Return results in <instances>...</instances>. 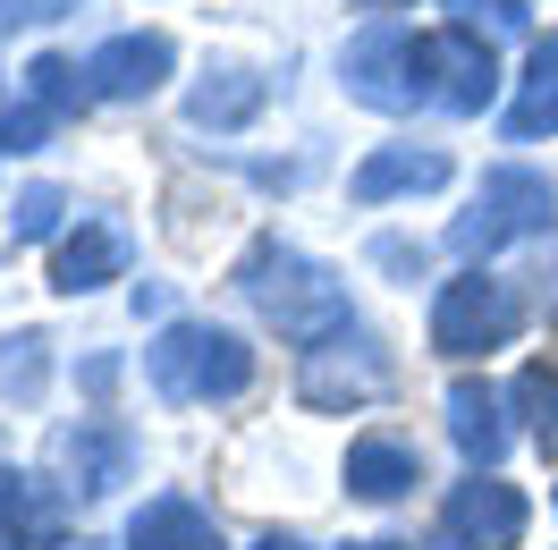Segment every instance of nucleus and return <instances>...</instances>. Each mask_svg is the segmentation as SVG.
<instances>
[{
    "instance_id": "10",
    "label": "nucleus",
    "mask_w": 558,
    "mask_h": 550,
    "mask_svg": "<svg viewBox=\"0 0 558 550\" xmlns=\"http://www.w3.org/2000/svg\"><path fill=\"white\" fill-rule=\"evenodd\" d=\"M178 69L170 35H153V26H128V35H102L85 51V85H94V103H144V94H161V76Z\"/></svg>"
},
{
    "instance_id": "9",
    "label": "nucleus",
    "mask_w": 558,
    "mask_h": 550,
    "mask_svg": "<svg viewBox=\"0 0 558 550\" xmlns=\"http://www.w3.org/2000/svg\"><path fill=\"white\" fill-rule=\"evenodd\" d=\"M440 542L449 550H517L524 542V491L499 475H474L440 500Z\"/></svg>"
},
{
    "instance_id": "25",
    "label": "nucleus",
    "mask_w": 558,
    "mask_h": 550,
    "mask_svg": "<svg viewBox=\"0 0 558 550\" xmlns=\"http://www.w3.org/2000/svg\"><path fill=\"white\" fill-rule=\"evenodd\" d=\"M60 9H76V0H0V35H9V26H43V17H60Z\"/></svg>"
},
{
    "instance_id": "12",
    "label": "nucleus",
    "mask_w": 558,
    "mask_h": 550,
    "mask_svg": "<svg viewBox=\"0 0 558 550\" xmlns=\"http://www.w3.org/2000/svg\"><path fill=\"white\" fill-rule=\"evenodd\" d=\"M457 162L440 153V144H381L364 170L348 178L355 204H389V195H432V187H449Z\"/></svg>"
},
{
    "instance_id": "19",
    "label": "nucleus",
    "mask_w": 558,
    "mask_h": 550,
    "mask_svg": "<svg viewBox=\"0 0 558 550\" xmlns=\"http://www.w3.org/2000/svg\"><path fill=\"white\" fill-rule=\"evenodd\" d=\"M43 381H51V339L43 331H9L0 339V398L9 407H35Z\"/></svg>"
},
{
    "instance_id": "20",
    "label": "nucleus",
    "mask_w": 558,
    "mask_h": 550,
    "mask_svg": "<svg viewBox=\"0 0 558 550\" xmlns=\"http://www.w3.org/2000/svg\"><path fill=\"white\" fill-rule=\"evenodd\" d=\"M35 534H51V509H43L35 475H17V466H0V550H26Z\"/></svg>"
},
{
    "instance_id": "2",
    "label": "nucleus",
    "mask_w": 558,
    "mask_h": 550,
    "mask_svg": "<svg viewBox=\"0 0 558 550\" xmlns=\"http://www.w3.org/2000/svg\"><path fill=\"white\" fill-rule=\"evenodd\" d=\"M144 381H153L161 407H220V398L254 390V347L220 322H170L144 347Z\"/></svg>"
},
{
    "instance_id": "6",
    "label": "nucleus",
    "mask_w": 558,
    "mask_h": 550,
    "mask_svg": "<svg viewBox=\"0 0 558 550\" xmlns=\"http://www.w3.org/2000/svg\"><path fill=\"white\" fill-rule=\"evenodd\" d=\"M43 466H51V491H60V500H110L119 482L136 475V432L110 423V415H76V423L51 432Z\"/></svg>"
},
{
    "instance_id": "21",
    "label": "nucleus",
    "mask_w": 558,
    "mask_h": 550,
    "mask_svg": "<svg viewBox=\"0 0 558 550\" xmlns=\"http://www.w3.org/2000/svg\"><path fill=\"white\" fill-rule=\"evenodd\" d=\"M51 128H60V119H51V110H43L17 76H9V85H0V144H9V153H35Z\"/></svg>"
},
{
    "instance_id": "22",
    "label": "nucleus",
    "mask_w": 558,
    "mask_h": 550,
    "mask_svg": "<svg viewBox=\"0 0 558 550\" xmlns=\"http://www.w3.org/2000/svg\"><path fill=\"white\" fill-rule=\"evenodd\" d=\"M449 26H465V35H524V0H449Z\"/></svg>"
},
{
    "instance_id": "29",
    "label": "nucleus",
    "mask_w": 558,
    "mask_h": 550,
    "mask_svg": "<svg viewBox=\"0 0 558 550\" xmlns=\"http://www.w3.org/2000/svg\"><path fill=\"white\" fill-rule=\"evenodd\" d=\"M355 9H407V0H355Z\"/></svg>"
},
{
    "instance_id": "4",
    "label": "nucleus",
    "mask_w": 558,
    "mask_h": 550,
    "mask_svg": "<svg viewBox=\"0 0 558 550\" xmlns=\"http://www.w3.org/2000/svg\"><path fill=\"white\" fill-rule=\"evenodd\" d=\"M524 331V297L508 288L499 272H457L440 279V297H432V347L440 356H490V347H508Z\"/></svg>"
},
{
    "instance_id": "15",
    "label": "nucleus",
    "mask_w": 558,
    "mask_h": 550,
    "mask_svg": "<svg viewBox=\"0 0 558 550\" xmlns=\"http://www.w3.org/2000/svg\"><path fill=\"white\" fill-rule=\"evenodd\" d=\"M128 550H229V542L186 491H153L136 509V525H128Z\"/></svg>"
},
{
    "instance_id": "14",
    "label": "nucleus",
    "mask_w": 558,
    "mask_h": 550,
    "mask_svg": "<svg viewBox=\"0 0 558 550\" xmlns=\"http://www.w3.org/2000/svg\"><path fill=\"white\" fill-rule=\"evenodd\" d=\"M423 482V449L398 441V432H364V441L348 449V491L355 500H407Z\"/></svg>"
},
{
    "instance_id": "28",
    "label": "nucleus",
    "mask_w": 558,
    "mask_h": 550,
    "mask_svg": "<svg viewBox=\"0 0 558 550\" xmlns=\"http://www.w3.org/2000/svg\"><path fill=\"white\" fill-rule=\"evenodd\" d=\"M348 550H407V542H348Z\"/></svg>"
},
{
    "instance_id": "8",
    "label": "nucleus",
    "mask_w": 558,
    "mask_h": 550,
    "mask_svg": "<svg viewBox=\"0 0 558 550\" xmlns=\"http://www.w3.org/2000/svg\"><path fill=\"white\" fill-rule=\"evenodd\" d=\"M423 94H432L440 110H457V119L490 110V94H499V60H490V43L465 35V26L423 35Z\"/></svg>"
},
{
    "instance_id": "30",
    "label": "nucleus",
    "mask_w": 558,
    "mask_h": 550,
    "mask_svg": "<svg viewBox=\"0 0 558 550\" xmlns=\"http://www.w3.org/2000/svg\"><path fill=\"white\" fill-rule=\"evenodd\" d=\"M550 509H558V491H550Z\"/></svg>"
},
{
    "instance_id": "7",
    "label": "nucleus",
    "mask_w": 558,
    "mask_h": 550,
    "mask_svg": "<svg viewBox=\"0 0 558 550\" xmlns=\"http://www.w3.org/2000/svg\"><path fill=\"white\" fill-rule=\"evenodd\" d=\"M389 390V356L373 331H330L322 347H305V364H296V398L322 415H339V407H364V398H381Z\"/></svg>"
},
{
    "instance_id": "1",
    "label": "nucleus",
    "mask_w": 558,
    "mask_h": 550,
    "mask_svg": "<svg viewBox=\"0 0 558 550\" xmlns=\"http://www.w3.org/2000/svg\"><path fill=\"white\" fill-rule=\"evenodd\" d=\"M238 297L296 347H322L330 331H348V288H339V272H322L314 254H296L288 238H254L245 246Z\"/></svg>"
},
{
    "instance_id": "5",
    "label": "nucleus",
    "mask_w": 558,
    "mask_h": 550,
    "mask_svg": "<svg viewBox=\"0 0 558 550\" xmlns=\"http://www.w3.org/2000/svg\"><path fill=\"white\" fill-rule=\"evenodd\" d=\"M339 76H348V94L364 110H389V119H407V110L432 103V94H423V35L415 26H389V17H373V26L339 51Z\"/></svg>"
},
{
    "instance_id": "13",
    "label": "nucleus",
    "mask_w": 558,
    "mask_h": 550,
    "mask_svg": "<svg viewBox=\"0 0 558 550\" xmlns=\"http://www.w3.org/2000/svg\"><path fill=\"white\" fill-rule=\"evenodd\" d=\"M449 441L465 449V466L490 475L508 441H517V423H508V390H490V381H457L449 390Z\"/></svg>"
},
{
    "instance_id": "11",
    "label": "nucleus",
    "mask_w": 558,
    "mask_h": 550,
    "mask_svg": "<svg viewBox=\"0 0 558 550\" xmlns=\"http://www.w3.org/2000/svg\"><path fill=\"white\" fill-rule=\"evenodd\" d=\"M110 279H128V229L119 220H76L60 254H51V288L60 297H94Z\"/></svg>"
},
{
    "instance_id": "17",
    "label": "nucleus",
    "mask_w": 558,
    "mask_h": 550,
    "mask_svg": "<svg viewBox=\"0 0 558 550\" xmlns=\"http://www.w3.org/2000/svg\"><path fill=\"white\" fill-rule=\"evenodd\" d=\"M263 103H271V85H263L254 69H211L204 85L186 94V119H195V128H211V136H229V128H245Z\"/></svg>"
},
{
    "instance_id": "3",
    "label": "nucleus",
    "mask_w": 558,
    "mask_h": 550,
    "mask_svg": "<svg viewBox=\"0 0 558 550\" xmlns=\"http://www.w3.org/2000/svg\"><path fill=\"white\" fill-rule=\"evenodd\" d=\"M550 220H558V187L542 170H490L474 212L449 220V246L465 263H483V254H499V246H517V238H550Z\"/></svg>"
},
{
    "instance_id": "23",
    "label": "nucleus",
    "mask_w": 558,
    "mask_h": 550,
    "mask_svg": "<svg viewBox=\"0 0 558 550\" xmlns=\"http://www.w3.org/2000/svg\"><path fill=\"white\" fill-rule=\"evenodd\" d=\"M60 212H69L60 187H26V195H17V238H51V229H60Z\"/></svg>"
},
{
    "instance_id": "24",
    "label": "nucleus",
    "mask_w": 558,
    "mask_h": 550,
    "mask_svg": "<svg viewBox=\"0 0 558 550\" xmlns=\"http://www.w3.org/2000/svg\"><path fill=\"white\" fill-rule=\"evenodd\" d=\"M373 263H381V272H398V279H423V246H407V238H373Z\"/></svg>"
},
{
    "instance_id": "26",
    "label": "nucleus",
    "mask_w": 558,
    "mask_h": 550,
    "mask_svg": "<svg viewBox=\"0 0 558 550\" xmlns=\"http://www.w3.org/2000/svg\"><path fill=\"white\" fill-rule=\"evenodd\" d=\"M76 381H85V390H110V381H119V356H85V364H76Z\"/></svg>"
},
{
    "instance_id": "27",
    "label": "nucleus",
    "mask_w": 558,
    "mask_h": 550,
    "mask_svg": "<svg viewBox=\"0 0 558 550\" xmlns=\"http://www.w3.org/2000/svg\"><path fill=\"white\" fill-rule=\"evenodd\" d=\"M254 550H305V542H296V534H263Z\"/></svg>"
},
{
    "instance_id": "16",
    "label": "nucleus",
    "mask_w": 558,
    "mask_h": 550,
    "mask_svg": "<svg viewBox=\"0 0 558 550\" xmlns=\"http://www.w3.org/2000/svg\"><path fill=\"white\" fill-rule=\"evenodd\" d=\"M499 128H508V136H517V144H533V136H558V35L524 51L517 103L499 110Z\"/></svg>"
},
{
    "instance_id": "18",
    "label": "nucleus",
    "mask_w": 558,
    "mask_h": 550,
    "mask_svg": "<svg viewBox=\"0 0 558 550\" xmlns=\"http://www.w3.org/2000/svg\"><path fill=\"white\" fill-rule=\"evenodd\" d=\"M508 407H517V432L542 457H558V373L550 364H524L517 381H508Z\"/></svg>"
}]
</instances>
